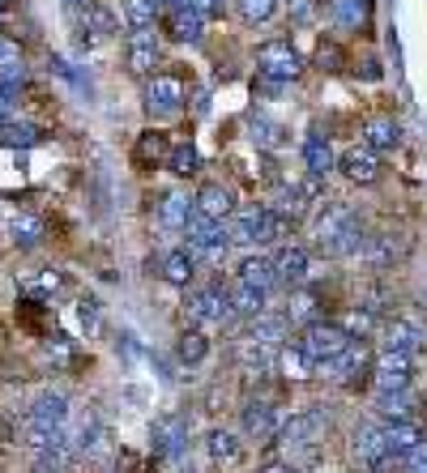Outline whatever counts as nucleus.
I'll return each mask as SVG.
<instances>
[{"label": "nucleus", "instance_id": "2f4dec72", "mask_svg": "<svg viewBox=\"0 0 427 473\" xmlns=\"http://www.w3.org/2000/svg\"><path fill=\"white\" fill-rule=\"evenodd\" d=\"M235 281H248V286L270 294L273 286H278V278H273V261L270 256H248V261L240 265V273H235Z\"/></svg>", "mask_w": 427, "mask_h": 473}, {"label": "nucleus", "instance_id": "7ed1b4c3", "mask_svg": "<svg viewBox=\"0 0 427 473\" xmlns=\"http://www.w3.org/2000/svg\"><path fill=\"white\" fill-rule=\"evenodd\" d=\"M291 222L283 213H273L270 205H243L227 218V239L235 248H261V243H278L286 239Z\"/></svg>", "mask_w": 427, "mask_h": 473}, {"label": "nucleus", "instance_id": "6e6d98bb", "mask_svg": "<svg viewBox=\"0 0 427 473\" xmlns=\"http://www.w3.org/2000/svg\"><path fill=\"white\" fill-rule=\"evenodd\" d=\"M14 120V94H0V124Z\"/></svg>", "mask_w": 427, "mask_h": 473}, {"label": "nucleus", "instance_id": "cd10ccee", "mask_svg": "<svg viewBox=\"0 0 427 473\" xmlns=\"http://www.w3.org/2000/svg\"><path fill=\"white\" fill-rule=\"evenodd\" d=\"M158 218H163V226H167V231H188V222L197 218V205H193V196L171 192V196H163Z\"/></svg>", "mask_w": 427, "mask_h": 473}, {"label": "nucleus", "instance_id": "c03bdc74", "mask_svg": "<svg viewBox=\"0 0 427 473\" xmlns=\"http://www.w3.org/2000/svg\"><path fill=\"white\" fill-rule=\"evenodd\" d=\"M273 9H278V0H235V14H240L243 26H261V22H270Z\"/></svg>", "mask_w": 427, "mask_h": 473}, {"label": "nucleus", "instance_id": "ddd939ff", "mask_svg": "<svg viewBox=\"0 0 427 473\" xmlns=\"http://www.w3.org/2000/svg\"><path fill=\"white\" fill-rule=\"evenodd\" d=\"M240 422H243V435H248V439H256V444H273V439H278V431H283V422H278V414H273L270 401L243 405Z\"/></svg>", "mask_w": 427, "mask_h": 473}, {"label": "nucleus", "instance_id": "4c0bfd02", "mask_svg": "<svg viewBox=\"0 0 427 473\" xmlns=\"http://www.w3.org/2000/svg\"><path fill=\"white\" fill-rule=\"evenodd\" d=\"M270 209H273V213H283L286 222L295 226L299 218L308 213V196H303V192L295 188V183H291V188H278V196H273V205H270Z\"/></svg>", "mask_w": 427, "mask_h": 473}, {"label": "nucleus", "instance_id": "4d7b16f0", "mask_svg": "<svg viewBox=\"0 0 427 473\" xmlns=\"http://www.w3.org/2000/svg\"><path fill=\"white\" fill-rule=\"evenodd\" d=\"M0 56H17V47H14V43H5V39H0Z\"/></svg>", "mask_w": 427, "mask_h": 473}, {"label": "nucleus", "instance_id": "79ce46f5", "mask_svg": "<svg viewBox=\"0 0 427 473\" xmlns=\"http://www.w3.org/2000/svg\"><path fill=\"white\" fill-rule=\"evenodd\" d=\"M158 0H124V22L133 30H150L154 26V17H158Z\"/></svg>", "mask_w": 427, "mask_h": 473}, {"label": "nucleus", "instance_id": "c756f323", "mask_svg": "<svg viewBox=\"0 0 427 473\" xmlns=\"http://www.w3.org/2000/svg\"><path fill=\"white\" fill-rule=\"evenodd\" d=\"M411 389H389V392H376L372 397V409L384 418V422H406V414H411Z\"/></svg>", "mask_w": 427, "mask_h": 473}, {"label": "nucleus", "instance_id": "13d9d810", "mask_svg": "<svg viewBox=\"0 0 427 473\" xmlns=\"http://www.w3.org/2000/svg\"><path fill=\"white\" fill-rule=\"evenodd\" d=\"M65 5H69L73 14H77V9H82V5H90V0H65Z\"/></svg>", "mask_w": 427, "mask_h": 473}, {"label": "nucleus", "instance_id": "423d86ee", "mask_svg": "<svg viewBox=\"0 0 427 473\" xmlns=\"http://www.w3.org/2000/svg\"><path fill=\"white\" fill-rule=\"evenodd\" d=\"M299 69H303V60H299L291 39H265L261 47H256V73H261V77L286 85V82H295L299 77Z\"/></svg>", "mask_w": 427, "mask_h": 473}, {"label": "nucleus", "instance_id": "09e8293b", "mask_svg": "<svg viewBox=\"0 0 427 473\" xmlns=\"http://www.w3.org/2000/svg\"><path fill=\"white\" fill-rule=\"evenodd\" d=\"M342 64H346V52H342L333 39H325L321 47H316V69H325V73H338Z\"/></svg>", "mask_w": 427, "mask_h": 473}, {"label": "nucleus", "instance_id": "39448f33", "mask_svg": "<svg viewBox=\"0 0 427 473\" xmlns=\"http://www.w3.org/2000/svg\"><path fill=\"white\" fill-rule=\"evenodd\" d=\"M188 98V82L180 73H154L150 82H145V115L150 120H171V115H180Z\"/></svg>", "mask_w": 427, "mask_h": 473}, {"label": "nucleus", "instance_id": "4be33fe9", "mask_svg": "<svg viewBox=\"0 0 427 473\" xmlns=\"http://www.w3.org/2000/svg\"><path fill=\"white\" fill-rule=\"evenodd\" d=\"M402 256H406V235H402V231H381V235H372L368 261L376 269H393Z\"/></svg>", "mask_w": 427, "mask_h": 473}, {"label": "nucleus", "instance_id": "3c124183", "mask_svg": "<svg viewBox=\"0 0 427 473\" xmlns=\"http://www.w3.org/2000/svg\"><path fill=\"white\" fill-rule=\"evenodd\" d=\"M30 294H56V291H65V278L60 273H39V278H26L22 281Z\"/></svg>", "mask_w": 427, "mask_h": 473}, {"label": "nucleus", "instance_id": "8fccbe9b", "mask_svg": "<svg viewBox=\"0 0 427 473\" xmlns=\"http://www.w3.org/2000/svg\"><path fill=\"white\" fill-rule=\"evenodd\" d=\"M316 14H321V0H286V17H291L295 26L316 22Z\"/></svg>", "mask_w": 427, "mask_h": 473}, {"label": "nucleus", "instance_id": "49530a36", "mask_svg": "<svg viewBox=\"0 0 427 473\" xmlns=\"http://www.w3.org/2000/svg\"><path fill=\"white\" fill-rule=\"evenodd\" d=\"M338 324H342V329H346L351 337H359V341H363V337L376 329V311H368V307H351V311H346Z\"/></svg>", "mask_w": 427, "mask_h": 473}, {"label": "nucleus", "instance_id": "f704fd0d", "mask_svg": "<svg viewBox=\"0 0 427 473\" xmlns=\"http://www.w3.org/2000/svg\"><path fill=\"white\" fill-rule=\"evenodd\" d=\"M303 163H308V175H316V180L338 167V158H333V150H329L325 137H308V141H303Z\"/></svg>", "mask_w": 427, "mask_h": 473}, {"label": "nucleus", "instance_id": "a211bd4d", "mask_svg": "<svg viewBox=\"0 0 427 473\" xmlns=\"http://www.w3.org/2000/svg\"><path fill=\"white\" fill-rule=\"evenodd\" d=\"M355 460L359 465H368V469H376V473H384L389 465H393L389 448H384L381 427H359L355 431Z\"/></svg>", "mask_w": 427, "mask_h": 473}, {"label": "nucleus", "instance_id": "a18cd8bd", "mask_svg": "<svg viewBox=\"0 0 427 473\" xmlns=\"http://www.w3.org/2000/svg\"><path fill=\"white\" fill-rule=\"evenodd\" d=\"M167 167L175 171V175H197V167H201V158H197V145H193V141H180V145L171 150Z\"/></svg>", "mask_w": 427, "mask_h": 473}, {"label": "nucleus", "instance_id": "37998d69", "mask_svg": "<svg viewBox=\"0 0 427 473\" xmlns=\"http://www.w3.org/2000/svg\"><path fill=\"white\" fill-rule=\"evenodd\" d=\"M248 137H253L261 150H278V145H283V128L273 124V120H265V115H253V120H248Z\"/></svg>", "mask_w": 427, "mask_h": 473}, {"label": "nucleus", "instance_id": "72a5a7b5", "mask_svg": "<svg viewBox=\"0 0 427 473\" xmlns=\"http://www.w3.org/2000/svg\"><path fill=\"white\" fill-rule=\"evenodd\" d=\"M201 30H205V17L193 14V9H171L167 14V34L180 43H197Z\"/></svg>", "mask_w": 427, "mask_h": 473}, {"label": "nucleus", "instance_id": "de8ad7c7", "mask_svg": "<svg viewBox=\"0 0 427 473\" xmlns=\"http://www.w3.org/2000/svg\"><path fill=\"white\" fill-rule=\"evenodd\" d=\"M389 469H402V473H427V439H423V444H414L411 452H402V457L393 460ZM389 469H384V473H389Z\"/></svg>", "mask_w": 427, "mask_h": 473}, {"label": "nucleus", "instance_id": "5fc2aeb1", "mask_svg": "<svg viewBox=\"0 0 427 473\" xmlns=\"http://www.w3.org/2000/svg\"><path fill=\"white\" fill-rule=\"evenodd\" d=\"M256 473H295V469H291L286 460H265V465H261Z\"/></svg>", "mask_w": 427, "mask_h": 473}, {"label": "nucleus", "instance_id": "f8f14e48", "mask_svg": "<svg viewBox=\"0 0 427 473\" xmlns=\"http://www.w3.org/2000/svg\"><path fill=\"white\" fill-rule=\"evenodd\" d=\"M150 444H154V457H184L188 448V422L180 414H163L154 418V427H150Z\"/></svg>", "mask_w": 427, "mask_h": 473}, {"label": "nucleus", "instance_id": "473e14b6", "mask_svg": "<svg viewBox=\"0 0 427 473\" xmlns=\"http://www.w3.org/2000/svg\"><path fill=\"white\" fill-rule=\"evenodd\" d=\"M197 278V261L188 256V248H175L163 256V281H171V286H188V281Z\"/></svg>", "mask_w": 427, "mask_h": 473}, {"label": "nucleus", "instance_id": "1a4fd4ad", "mask_svg": "<svg viewBox=\"0 0 427 473\" xmlns=\"http://www.w3.org/2000/svg\"><path fill=\"white\" fill-rule=\"evenodd\" d=\"M316 371H321L329 384H359V379L372 371V354H368V346H363V341H351V346L342 350L338 359L321 362Z\"/></svg>", "mask_w": 427, "mask_h": 473}, {"label": "nucleus", "instance_id": "ea45409f", "mask_svg": "<svg viewBox=\"0 0 427 473\" xmlns=\"http://www.w3.org/2000/svg\"><path fill=\"white\" fill-rule=\"evenodd\" d=\"M333 17L342 30H363L368 26V0H333Z\"/></svg>", "mask_w": 427, "mask_h": 473}, {"label": "nucleus", "instance_id": "9b49d317", "mask_svg": "<svg viewBox=\"0 0 427 473\" xmlns=\"http://www.w3.org/2000/svg\"><path fill=\"white\" fill-rule=\"evenodd\" d=\"M124 64L133 77H154L163 73V47H158L154 30H133V39H128V52H124Z\"/></svg>", "mask_w": 427, "mask_h": 473}, {"label": "nucleus", "instance_id": "bf43d9fd", "mask_svg": "<svg viewBox=\"0 0 427 473\" xmlns=\"http://www.w3.org/2000/svg\"><path fill=\"white\" fill-rule=\"evenodd\" d=\"M5 9H9V0H0V14H5Z\"/></svg>", "mask_w": 427, "mask_h": 473}, {"label": "nucleus", "instance_id": "9d476101", "mask_svg": "<svg viewBox=\"0 0 427 473\" xmlns=\"http://www.w3.org/2000/svg\"><path fill=\"white\" fill-rule=\"evenodd\" d=\"M414 376V354H398V350H381L372 359V379H376V392L389 389H411Z\"/></svg>", "mask_w": 427, "mask_h": 473}, {"label": "nucleus", "instance_id": "393cba45", "mask_svg": "<svg viewBox=\"0 0 427 473\" xmlns=\"http://www.w3.org/2000/svg\"><path fill=\"white\" fill-rule=\"evenodd\" d=\"M167 158H171L167 133H142V137H137V145H133V167H142V171L163 167Z\"/></svg>", "mask_w": 427, "mask_h": 473}, {"label": "nucleus", "instance_id": "a878e982", "mask_svg": "<svg viewBox=\"0 0 427 473\" xmlns=\"http://www.w3.org/2000/svg\"><path fill=\"white\" fill-rule=\"evenodd\" d=\"M5 235L14 239L17 248H39L43 235H47V226H43V218H35V213H9Z\"/></svg>", "mask_w": 427, "mask_h": 473}, {"label": "nucleus", "instance_id": "f3484780", "mask_svg": "<svg viewBox=\"0 0 427 473\" xmlns=\"http://www.w3.org/2000/svg\"><path fill=\"white\" fill-rule=\"evenodd\" d=\"M193 205H197V218H205V222H227L231 213H235V196H231V188H223V183H205V188L193 196Z\"/></svg>", "mask_w": 427, "mask_h": 473}, {"label": "nucleus", "instance_id": "4468645a", "mask_svg": "<svg viewBox=\"0 0 427 473\" xmlns=\"http://www.w3.org/2000/svg\"><path fill=\"white\" fill-rule=\"evenodd\" d=\"M73 465H77V448H73V439H69V427H65L60 439L35 448V473H69Z\"/></svg>", "mask_w": 427, "mask_h": 473}, {"label": "nucleus", "instance_id": "20e7f679", "mask_svg": "<svg viewBox=\"0 0 427 473\" xmlns=\"http://www.w3.org/2000/svg\"><path fill=\"white\" fill-rule=\"evenodd\" d=\"M184 311H188V324H193V329H214V324H227L231 316H235V307H231V291H223L218 281L188 286Z\"/></svg>", "mask_w": 427, "mask_h": 473}, {"label": "nucleus", "instance_id": "c85d7f7f", "mask_svg": "<svg viewBox=\"0 0 427 473\" xmlns=\"http://www.w3.org/2000/svg\"><path fill=\"white\" fill-rule=\"evenodd\" d=\"M381 435H384V448H389V457L393 460H398L402 452H411L414 444H423V431L414 427L411 418H406V422H384Z\"/></svg>", "mask_w": 427, "mask_h": 473}, {"label": "nucleus", "instance_id": "6ab92c4d", "mask_svg": "<svg viewBox=\"0 0 427 473\" xmlns=\"http://www.w3.org/2000/svg\"><path fill=\"white\" fill-rule=\"evenodd\" d=\"M338 167H342V175H346V180H351V183H363V188L381 180V158H376L368 145H355V150H346V153L338 158Z\"/></svg>", "mask_w": 427, "mask_h": 473}, {"label": "nucleus", "instance_id": "c9c22d12", "mask_svg": "<svg viewBox=\"0 0 427 473\" xmlns=\"http://www.w3.org/2000/svg\"><path fill=\"white\" fill-rule=\"evenodd\" d=\"M265 303H270V294L248 286V281H235V286H231V307H235V316H261Z\"/></svg>", "mask_w": 427, "mask_h": 473}, {"label": "nucleus", "instance_id": "2eb2a0df", "mask_svg": "<svg viewBox=\"0 0 427 473\" xmlns=\"http://www.w3.org/2000/svg\"><path fill=\"white\" fill-rule=\"evenodd\" d=\"M273 278H278L283 291H299V286L308 281V248L291 243V248L278 251V256H273Z\"/></svg>", "mask_w": 427, "mask_h": 473}, {"label": "nucleus", "instance_id": "e433bc0d", "mask_svg": "<svg viewBox=\"0 0 427 473\" xmlns=\"http://www.w3.org/2000/svg\"><path fill=\"white\" fill-rule=\"evenodd\" d=\"M175 354H180V362H184V367H197V362L210 354V337L201 333V329H184V333H180V341H175Z\"/></svg>", "mask_w": 427, "mask_h": 473}, {"label": "nucleus", "instance_id": "58836bf2", "mask_svg": "<svg viewBox=\"0 0 427 473\" xmlns=\"http://www.w3.org/2000/svg\"><path fill=\"white\" fill-rule=\"evenodd\" d=\"M278 371H283L286 379H295V384H299V379L313 376V359H308L299 346H283V354H278Z\"/></svg>", "mask_w": 427, "mask_h": 473}, {"label": "nucleus", "instance_id": "7c9ffc66", "mask_svg": "<svg viewBox=\"0 0 427 473\" xmlns=\"http://www.w3.org/2000/svg\"><path fill=\"white\" fill-rule=\"evenodd\" d=\"M205 452H210V460H214V465H240V460H243L240 439H235V435H231V431H223V427L205 435Z\"/></svg>", "mask_w": 427, "mask_h": 473}, {"label": "nucleus", "instance_id": "0eeeda50", "mask_svg": "<svg viewBox=\"0 0 427 473\" xmlns=\"http://www.w3.org/2000/svg\"><path fill=\"white\" fill-rule=\"evenodd\" d=\"M188 256L197 261V265H223V256H227L231 239H227V226L223 222H205V218H193L188 222Z\"/></svg>", "mask_w": 427, "mask_h": 473}, {"label": "nucleus", "instance_id": "6e6552de", "mask_svg": "<svg viewBox=\"0 0 427 473\" xmlns=\"http://www.w3.org/2000/svg\"><path fill=\"white\" fill-rule=\"evenodd\" d=\"M351 341H355V337L346 333L338 320H316V324H308V329H303V337H299V350L313 359V367H321V362L338 359V354L351 346Z\"/></svg>", "mask_w": 427, "mask_h": 473}, {"label": "nucleus", "instance_id": "aec40b11", "mask_svg": "<svg viewBox=\"0 0 427 473\" xmlns=\"http://www.w3.org/2000/svg\"><path fill=\"white\" fill-rule=\"evenodd\" d=\"M278 354H283V346H265V341H248V337H240V346H235V362L253 376L278 371Z\"/></svg>", "mask_w": 427, "mask_h": 473}, {"label": "nucleus", "instance_id": "603ef678", "mask_svg": "<svg viewBox=\"0 0 427 473\" xmlns=\"http://www.w3.org/2000/svg\"><path fill=\"white\" fill-rule=\"evenodd\" d=\"M22 82H26V69H22V64H5V69H0V94H17Z\"/></svg>", "mask_w": 427, "mask_h": 473}, {"label": "nucleus", "instance_id": "a19ab883", "mask_svg": "<svg viewBox=\"0 0 427 473\" xmlns=\"http://www.w3.org/2000/svg\"><path fill=\"white\" fill-rule=\"evenodd\" d=\"M286 320L303 324V329H308V324H316V320H321V299H316L313 291L295 294V299H291V307H286Z\"/></svg>", "mask_w": 427, "mask_h": 473}, {"label": "nucleus", "instance_id": "f257e3e1", "mask_svg": "<svg viewBox=\"0 0 427 473\" xmlns=\"http://www.w3.org/2000/svg\"><path fill=\"white\" fill-rule=\"evenodd\" d=\"M325 431H329V418L321 409H303V414L286 418L283 431H278V444L286 448V465L291 469H313L321 452H325Z\"/></svg>", "mask_w": 427, "mask_h": 473}, {"label": "nucleus", "instance_id": "f03ea898", "mask_svg": "<svg viewBox=\"0 0 427 473\" xmlns=\"http://www.w3.org/2000/svg\"><path fill=\"white\" fill-rule=\"evenodd\" d=\"M313 243L325 256H355L363 248V222L351 205H325V213L313 226Z\"/></svg>", "mask_w": 427, "mask_h": 473}, {"label": "nucleus", "instance_id": "bb28decb", "mask_svg": "<svg viewBox=\"0 0 427 473\" xmlns=\"http://www.w3.org/2000/svg\"><path fill=\"white\" fill-rule=\"evenodd\" d=\"M43 141H47V128L39 124H26V120H5L0 124V145H9V150H30Z\"/></svg>", "mask_w": 427, "mask_h": 473}, {"label": "nucleus", "instance_id": "5701e85b", "mask_svg": "<svg viewBox=\"0 0 427 473\" xmlns=\"http://www.w3.org/2000/svg\"><path fill=\"white\" fill-rule=\"evenodd\" d=\"M381 346L398 350V354H419V350H423V329H419L414 320H389L384 324Z\"/></svg>", "mask_w": 427, "mask_h": 473}, {"label": "nucleus", "instance_id": "052dcab7", "mask_svg": "<svg viewBox=\"0 0 427 473\" xmlns=\"http://www.w3.org/2000/svg\"><path fill=\"white\" fill-rule=\"evenodd\" d=\"M137 473H163V469H137Z\"/></svg>", "mask_w": 427, "mask_h": 473}, {"label": "nucleus", "instance_id": "412c9836", "mask_svg": "<svg viewBox=\"0 0 427 473\" xmlns=\"http://www.w3.org/2000/svg\"><path fill=\"white\" fill-rule=\"evenodd\" d=\"M286 333H291V320H286L283 311H261V316H253L248 329H243L248 341H265V346H283Z\"/></svg>", "mask_w": 427, "mask_h": 473}, {"label": "nucleus", "instance_id": "864d4df0", "mask_svg": "<svg viewBox=\"0 0 427 473\" xmlns=\"http://www.w3.org/2000/svg\"><path fill=\"white\" fill-rule=\"evenodd\" d=\"M188 9L201 17H218L223 14V0H188Z\"/></svg>", "mask_w": 427, "mask_h": 473}, {"label": "nucleus", "instance_id": "b1692460", "mask_svg": "<svg viewBox=\"0 0 427 473\" xmlns=\"http://www.w3.org/2000/svg\"><path fill=\"white\" fill-rule=\"evenodd\" d=\"M363 145H368L372 153L398 150V145H402V124H398V120H389V115H376V120L363 124Z\"/></svg>", "mask_w": 427, "mask_h": 473}, {"label": "nucleus", "instance_id": "dca6fc26", "mask_svg": "<svg viewBox=\"0 0 427 473\" xmlns=\"http://www.w3.org/2000/svg\"><path fill=\"white\" fill-rule=\"evenodd\" d=\"M120 22L107 5H85V14L77 17V47H90L94 39H112Z\"/></svg>", "mask_w": 427, "mask_h": 473}]
</instances>
